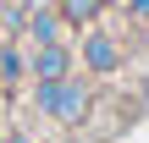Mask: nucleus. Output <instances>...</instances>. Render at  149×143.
Listing matches in <instances>:
<instances>
[{
  "mask_svg": "<svg viewBox=\"0 0 149 143\" xmlns=\"http://www.w3.org/2000/svg\"><path fill=\"white\" fill-rule=\"evenodd\" d=\"M22 33H28V44H61L72 28L61 22V11H55L50 0H39V6H28V22H22Z\"/></svg>",
  "mask_w": 149,
  "mask_h": 143,
  "instance_id": "nucleus-4",
  "label": "nucleus"
},
{
  "mask_svg": "<svg viewBox=\"0 0 149 143\" xmlns=\"http://www.w3.org/2000/svg\"><path fill=\"white\" fill-rule=\"evenodd\" d=\"M122 11H127L133 28H149V0H122Z\"/></svg>",
  "mask_w": 149,
  "mask_h": 143,
  "instance_id": "nucleus-7",
  "label": "nucleus"
},
{
  "mask_svg": "<svg viewBox=\"0 0 149 143\" xmlns=\"http://www.w3.org/2000/svg\"><path fill=\"white\" fill-rule=\"evenodd\" d=\"M50 6L61 11V22H66V28H77V33H83V28L105 22V11H111L116 0H50Z\"/></svg>",
  "mask_w": 149,
  "mask_h": 143,
  "instance_id": "nucleus-6",
  "label": "nucleus"
},
{
  "mask_svg": "<svg viewBox=\"0 0 149 143\" xmlns=\"http://www.w3.org/2000/svg\"><path fill=\"white\" fill-rule=\"evenodd\" d=\"M28 77V55H22V39H0V94L11 99Z\"/></svg>",
  "mask_w": 149,
  "mask_h": 143,
  "instance_id": "nucleus-5",
  "label": "nucleus"
},
{
  "mask_svg": "<svg viewBox=\"0 0 149 143\" xmlns=\"http://www.w3.org/2000/svg\"><path fill=\"white\" fill-rule=\"evenodd\" d=\"M33 110L44 121H55L61 132H83L94 116V88L83 77H55V83H33Z\"/></svg>",
  "mask_w": 149,
  "mask_h": 143,
  "instance_id": "nucleus-1",
  "label": "nucleus"
},
{
  "mask_svg": "<svg viewBox=\"0 0 149 143\" xmlns=\"http://www.w3.org/2000/svg\"><path fill=\"white\" fill-rule=\"evenodd\" d=\"M72 66H77V55H72V39H61V44H33V50H28V77H33V83L72 77Z\"/></svg>",
  "mask_w": 149,
  "mask_h": 143,
  "instance_id": "nucleus-3",
  "label": "nucleus"
},
{
  "mask_svg": "<svg viewBox=\"0 0 149 143\" xmlns=\"http://www.w3.org/2000/svg\"><path fill=\"white\" fill-rule=\"evenodd\" d=\"M72 55H77V66H83L94 83H105V77H116V72L127 66V44H122V33H111L105 22L83 28V33L72 39Z\"/></svg>",
  "mask_w": 149,
  "mask_h": 143,
  "instance_id": "nucleus-2",
  "label": "nucleus"
},
{
  "mask_svg": "<svg viewBox=\"0 0 149 143\" xmlns=\"http://www.w3.org/2000/svg\"><path fill=\"white\" fill-rule=\"evenodd\" d=\"M55 143H94V138H83V132H61Z\"/></svg>",
  "mask_w": 149,
  "mask_h": 143,
  "instance_id": "nucleus-8",
  "label": "nucleus"
},
{
  "mask_svg": "<svg viewBox=\"0 0 149 143\" xmlns=\"http://www.w3.org/2000/svg\"><path fill=\"white\" fill-rule=\"evenodd\" d=\"M6 143H28V138H22V132H17V138H6Z\"/></svg>",
  "mask_w": 149,
  "mask_h": 143,
  "instance_id": "nucleus-9",
  "label": "nucleus"
}]
</instances>
